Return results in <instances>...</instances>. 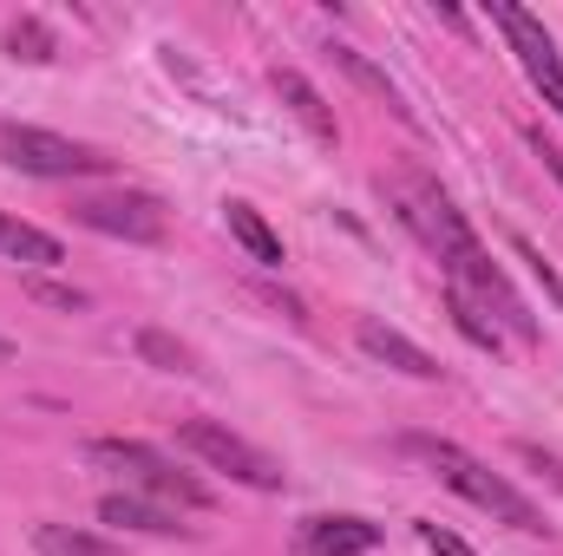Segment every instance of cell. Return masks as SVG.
I'll return each instance as SVG.
<instances>
[{
  "label": "cell",
  "instance_id": "22",
  "mask_svg": "<svg viewBox=\"0 0 563 556\" xmlns=\"http://www.w3.org/2000/svg\"><path fill=\"white\" fill-rule=\"evenodd\" d=\"M7 360H13V347H7V341H0V367H7Z\"/></svg>",
  "mask_w": 563,
  "mask_h": 556
},
{
  "label": "cell",
  "instance_id": "11",
  "mask_svg": "<svg viewBox=\"0 0 563 556\" xmlns=\"http://www.w3.org/2000/svg\"><path fill=\"white\" fill-rule=\"evenodd\" d=\"M99 518H106V524H125V531H144V537H177V531H190V524H177L170 504L139 498V491H106V498H99Z\"/></svg>",
  "mask_w": 563,
  "mask_h": 556
},
{
  "label": "cell",
  "instance_id": "16",
  "mask_svg": "<svg viewBox=\"0 0 563 556\" xmlns=\"http://www.w3.org/2000/svg\"><path fill=\"white\" fill-rule=\"evenodd\" d=\"M445 314H452V327H459V334H465L472 347H485V354H498V347H505V327H498V321H492V314H485V308H478L472 294L445 288Z\"/></svg>",
  "mask_w": 563,
  "mask_h": 556
},
{
  "label": "cell",
  "instance_id": "5",
  "mask_svg": "<svg viewBox=\"0 0 563 556\" xmlns=\"http://www.w3.org/2000/svg\"><path fill=\"white\" fill-rule=\"evenodd\" d=\"M0 157L20 177H99V170H112L106 151L59 138V132H40V125H0Z\"/></svg>",
  "mask_w": 563,
  "mask_h": 556
},
{
  "label": "cell",
  "instance_id": "14",
  "mask_svg": "<svg viewBox=\"0 0 563 556\" xmlns=\"http://www.w3.org/2000/svg\"><path fill=\"white\" fill-rule=\"evenodd\" d=\"M223 223H230V236L250 249V263H263V269H282V236L263 223V210L256 203H243V197H230L223 203Z\"/></svg>",
  "mask_w": 563,
  "mask_h": 556
},
{
  "label": "cell",
  "instance_id": "21",
  "mask_svg": "<svg viewBox=\"0 0 563 556\" xmlns=\"http://www.w3.org/2000/svg\"><path fill=\"white\" fill-rule=\"evenodd\" d=\"M538 157H544V170H551V177L563 184V151H558V144H544V138H538Z\"/></svg>",
  "mask_w": 563,
  "mask_h": 556
},
{
  "label": "cell",
  "instance_id": "17",
  "mask_svg": "<svg viewBox=\"0 0 563 556\" xmlns=\"http://www.w3.org/2000/svg\"><path fill=\"white\" fill-rule=\"evenodd\" d=\"M132 347H139V360H151L157 374H203V367H197V354H190L177 334H164V327H139V334H132Z\"/></svg>",
  "mask_w": 563,
  "mask_h": 556
},
{
  "label": "cell",
  "instance_id": "19",
  "mask_svg": "<svg viewBox=\"0 0 563 556\" xmlns=\"http://www.w3.org/2000/svg\"><path fill=\"white\" fill-rule=\"evenodd\" d=\"M413 537H420L432 556H478L465 537H459V531H445V524H432V518H413Z\"/></svg>",
  "mask_w": 563,
  "mask_h": 556
},
{
  "label": "cell",
  "instance_id": "9",
  "mask_svg": "<svg viewBox=\"0 0 563 556\" xmlns=\"http://www.w3.org/2000/svg\"><path fill=\"white\" fill-rule=\"evenodd\" d=\"M354 341H361V354H367V360H380V367H394V374H407V380H439V374H445L420 341H407L400 327H387V321H374V314L354 327Z\"/></svg>",
  "mask_w": 563,
  "mask_h": 556
},
{
  "label": "cell",
  "instance_id": "13",
  "mask_svg": "<svg viewBox=\"0 0 563 556\" xmlns=\"http://www.w3.org/2000/svg\"><path fill=\"white\" fill-rule=\"evenodd\" d=\"M328 53H334V66H341V73H347V79H354L361 92H374V99H380V105H387L394 119H407V125H413V105L400 99V86H394V79H387V73H380V66H374V59H367L361 46H347V40H334Z\"/></svg>",
  "mask_w": 563,
  "mask_h": 556
},
{
  "label": "cell",
  "instance_id": "4",
  "mask_svg": "<svg viewBox=\"0 0 563 556\" xmlns=\"http://www.w3.org/2000/svg\"><path fill=\"white\" fill-rule=\"evenodd\" d=\"M177 445H184L203 471H223L230 485H250V491H282V485H288L282 458H269L263 445H250L243 432H230L223 419H184V425H177Z\"/></svg>",
  "mask_w": 563,
  "mask_h": 556
},
{
  "label": "cell",
  "instance_id": "2",
  "mask_svg": "<svg viewBox=\"0 0 563 556\" xmlns=\"http://www.w3.org/2000/svg\"><path fill=\"white\" fill-rule=\"evenodd\" d=\"M400 452L413 458V465H426L445 491H459L465 504H478L485 518H498V524H511V531H525V537H544L551 524H544V511L505 478V471H492L485 458H472L465 445H452V438H426V432H407L400 438Z\"/></svg>",
  "mask_w": 563,
  "mask_h": 556
},
{
  "label": "cell",
  "instance_id": "12",
  "mask_svg": "<svg viewBox=\"0 0 563 556\" xmlns=\"http://www.w3.org/2000/svg\"><path fill=\"white\" fill-rule=\"evenodd\" d=\"M0 256H7V263H26V269H59V263H66L59 236H46V230L20 223L13 210H0Z\"/></svg>",
  "mask_w": 563,
  "mask_h": 556
},
{
  "label": "cell",
  "instance_id": "18",
  "mask_svg": "<svg viewBox=\"0 0 563 556\" xmlns=\"http://www.w3.org/2000/svg\"><path fill=\"white\" fill-rule=\"evenodd\" d=\"M7 46H13V59H33V66H46V59L59 53V40H53L40 20H13V26H7Z\"/></svg>",
  "mask_w": 563,
  "mask_h": 556
},
{
  "label": "cell",
  "instance_id": "20",
  "mask_svg": "<svg viewBox=\"0 0 563 556\" xmlns=\"http://www.w3.org/2000/svg\"><path fill=\"white\" fill-rule=\"evenodd\" d=\"M518 458H531V465H544V471H551V478H558V485H563V465H558V458H544L538 445H518Z\"/></svg>",
  "mask_w": 563,
  "mask_h": 556
},
{
  "label": "cell",
  "instance_id": "8",
  "mask_svg": "<svg viewBox=\"0 0 563 556\" xmlns=\"http://www.w3.org/2000/svg\"><path fill=\"white\" fill-rule=\"evenodd\" d=\"M380 551V524L374 518H354V511H334V518H301L288 556H367Z\"/></svg>",
  "mask_w": 563,
  "mask_h": 556
},
{
  "label": "cell",
  "instance_id": "1",
  "mask_svg": "<svg viewBox=\"0 0 563 556\" xmlns=\"http://www.w3.org/2000/svg\"><path fill=\"white\" fill-rule=\"evenodd\" d=\"M394 203H400V223L420 236L426 249L439 256V269H445V288H459V294H472L498 327H511L518 341H531L538 334V321L525 314V301H518V288L505 281V269L492 263V249L478 243V230L465 223V210L432 184V177H394Z\"/></svg>",
  "mask_w": 563,
  "mask_h": 556
},
{
  "label": "cell",
  "instance_id": "6",
  "mask_svg": "<svg viewBox=\"0 0 563 556\" xmlns=\"http://www.w3.org/2000/svg\"><path fill=\"white\" fill-rule=\"evenodd\" d=\"M73 223L112 236V243H164V203L151 190H99L73 197Z\"/></svg>",
  "mask_w": 563,
  "mask_h": 556
},
{
  "label": "cell",
  "instance_id": "7",
  "mask_svg": "<svg viewBox=\"0 0 563 556\" xmlns=\"http://www.w3.org/2000/svg\"><path fill=\"white\" fill-rule=\"evenodd\" d=\"M492 20H498V33L511 40V53H518V66H525V79L544 92V105L563 119V53L558 40L525 13V7H492Z\"/></svg>",
  "mask_w": 563,
  "mask_h": 556
},
{
  "label": "cell",
  "instance_id": "15",
  "mask_svg": "<svg viewBox=\"0 0 563 556\" xmlns=\"http://www.w3.org/2000/svg\"><path fill=\"white\" fill-rule=\"evenodd\" d=\"M33 551L40 556H132L106 544L99 531H73V524H33Z\"/></svg>",
  "mask_w": 563,
  "mask_h": 556
},
{
  "label": "cell",
  "instance_id": "10",
  "mask_svg": "<svg viewBox=\"0 0 563 556\" xmlns=\"http://www.w3.org/2000/svg\"><path fill=\"white\" fill-rule=\"evenodd\" d=\"M269 86H276L282 105H288V112H295V119L308 125V138H314V144H341V125H334L328 99H321V92H314V86H308V79H301L295 66H276V73H269Z\"/></svg>",
  "mask_w": 563,
  "mask_h": 556
},
{
  "label": "cell",
  "instance_id": "3",
  "mask_svg": "<svg viewBox=\"0 0 563 556\" xmlns=\"http://www.w3.org/2000/svg\"><path fill=\"white\" fill-rule=\"evenodd\" d=\"M86 458H92L99 471H119L125 491H139V498H157V504H170V511H210V485L190 478V471H177V458H164V452L144 445V438H92Z\"/></svg>",
  "mask_w": 563,
  "mask_h": 556
}]
</instances>
